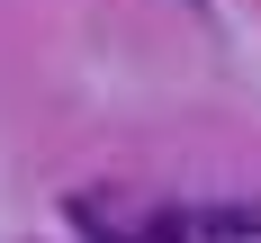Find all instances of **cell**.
<instances>
[{"mask_svg": "<svg viewBox=\"0 0 261 243\" xmlns=\"http://www.w3.org/2000/svg\"><path fill=\"white\" fill-rule=\"evenodd\" d=\"M207 234H216V243H243V234H261V207H216V216H207Z\"/></svg>", "mask_w": 261, "mask_h": 243, "instance_id": "1", "label": "cell"}]
</instances>
